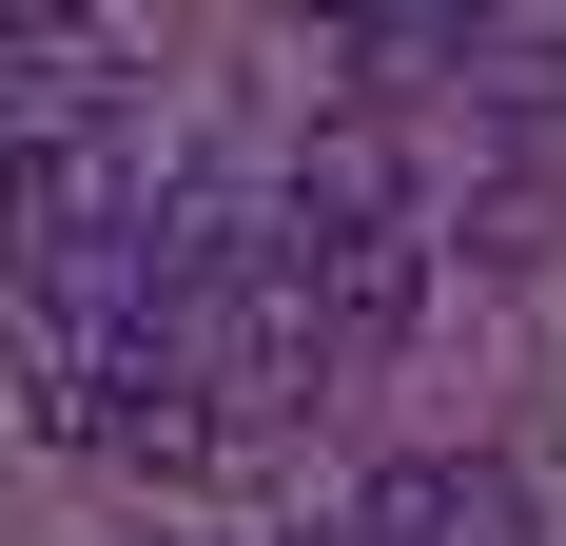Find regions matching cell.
I'll return each instance as SVG.
<instances>
[{"instance_id": "obj_1", "label": "cell", "mask_w": 566, "mask_h": 546, "mask_svg": "<svg viewBox=\"0 0 566 546\" xmlns=\"http://www.w3.org/2000/svg\"><path fill=\"white\" fill-rule=\"evenodd\" d=\"M40 430L98 449V469H216L234 410H216V371H196V332H176V313H117V332H59Z\"/></svg>"}, {"instance_id": "obj_2", "label": "cell", "mask_w": 566, "mask_h": 546, "mask_svg": "<svg viewBox=\"0 0 566 546\" xmlns=\"http://www.w3.org/2000/svg\"><path fill=\"white\" fill-rule=\"evenodd\" d=\"M274 293L313 313L333 371H371V351L430 313V216H391V234H274Z\"/></svg>"}, {"instance_id": "obj_3", "label": "cell", "mask_w": 566, "mask_h": 546, "mask_svg": "<svg viewBox=\"0 0 566 546\" xmlns=\"http://www.w3.org/2000/svg\"><path fill=\"white\" fill-rule=\"evenodd\" d=\"M333 546H527V469H489V449H410V469H371V489L333 507Z\"/></svg>"}, {"instance_id": "obj_4", "label": "cell", "mask_w": 566, "mask_h": 546, "mask_svg": "<svg viewBox=\"0 0 566 546\" xmlns=\"http://www.w3.org/2000/svg\"><path fill=\"white\" fill-rule=\"evenodd\" d=\"M410 216V157H391V117H333L313 157L274 176V234H391Z\"/></svg>"}]
</instances>
